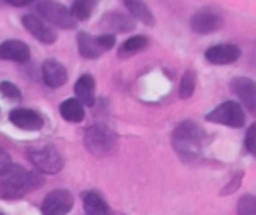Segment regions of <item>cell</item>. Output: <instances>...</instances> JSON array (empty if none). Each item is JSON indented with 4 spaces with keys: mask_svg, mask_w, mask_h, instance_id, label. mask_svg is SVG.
<instances>
[{
    "mask_svg": "<svg viewBox=\"0 0 256 215\" xmlns=\"http://www.w3.org/2000/svg\"><path fill=\"white\" fill-rule=\"evenodd\" d=\"M40 184H42V179L37 173L26 172L25 168L16 165H9L0 173V194L8 200L22 198L23 194L39 187Z\"/></svg>",
    "mask_w": 256,
    "mask_h": 215,
    "instance_id": "obj_1",
    "label": "cell"
},
{
    "mask_svg": "<svg viewBox=\"0 0 256 215\" xmlns=\"http://www.w3.org/2000/svg\"><path fill=\"white\" fill-rule=\"evenodd\" d=\"M204 144H206V131L193 121L181 123L172 133V145L176 152L186 161L198 158Z\"/></svg>",
    "mask_w": 256,
    "mask_h": 215,
    "instance_id": "obj_2",
    "label": "cell"
},
{
    "mask_svg": "<svg viewBox=\"0 0 256 215\" xmlns=\"http://www.w3.org/2000/svg\"><path fill=\"white\" fill-rule=\"evenodd\" d=\"M84 145L92 154L102 158V156L112 154L114 149H116V145H118V138L109 128L95 124V126L86 130Z\"/></svg>",
    "mask_w": 256,
    "mask_h": 215,
    "instance_id": "obj_3",
    "label": "cell"
},
{
    "mask_svg": "<svg viewBox=\"0 0 256 215\" xmlns=\"http://www.w3.org/2000/svg\"><path fill=\"white\" fill-rule=\"evenodd\" d=\"M28 158L37 170L42 173H58L64 168V159L60 152L53 145H40V147H30Z\"/></svg>",
    "mask_w": 256,
    "mask_h": 215,
    "instance_id": "obj_4",
    "label": "cell"
},
{
    "mask_svg": "<svg viewBox=\"0 0 256 215\" xmlns=\"http://www.w3.org/2000/svg\"><path fill=\"white\" fill-rule=\"evenodd\" d=\"M116 39H114L112 33H106V35H98V37H92L88 33H79L78 37V46H79V53L82 58H93L102 56L106 51H109L110 47H114Z\"/></svg>",
    "mask_w": 256,
    "mask_h": 215,
    "instance_id": "obj_5",
    "label": "cell"
},
{
    "mask_svg": "<svg viewBox=\"0 0 256 215\" xmlns=\"http://www.w3.org/2000/svg\"><path fill=\"white\" fill-rule=\"evenodd\" d=\"M39 12L44 19H48L53 25L60 26L64 30H72L76 28L78 21L74 19V16L70 14V9H67L65 5L53 2V0H44L39 4Z\"/></svg>",
    "mask_w": 256,
    "mask_h": 215,
    "instance_id": "obj_6",
    "label": "cell"
},
{
    "mask_svg": "<svg viewBox=\"0 0 256 215\" xmlns=\"http://www.w3.org/2000/svg\"><path fill=\"white\" fill-rule=\"evenodd\" d=\"M207 121L224 124V126H230V128H242L246 124V116L238 103L224 102L220 107H216L212 112L207 114Z\"/></svg>",
    "mask_w": 256,
    "mask_h": 215,
    "instance_id": "obj_7",
    "label": "cell"
},
{
    "mask_svg": "<svg viewBox=\"0 0 256 215\" xmlns=\"http://www.w3.org/2000/svg\"><path fill=\"white\" fill-rule=\"evenodd\" d=\"M74 198L68 191H51L42 201V215H67L72 210Z\"/></svg>",
    "mask_w": 256,
    "mask_h": 215,
    "instance_id": "obj_8",
    "label": "cell"
},
{
    "mask_svg": "<svg viewBox=\"0 0 256 215\" xmlns=\"http://www.w3.org/2000/svg\"><path fill=\"white\" fill-rule=\"evenodd\" d=\"M230 86L235 95L238 96V100L244 103L246 109L252 116H256V82L248 77H237L232 81Z\"/></svg>",
    "mask_w": 256,
    "mask_h": 215,
    "instance_id": "obj_9",
    "label": "cell"
},
{
    "mask_svg": "<svg viewBox=\"0 0 256 215\" xmlns=\"http://www.w3.org/2000/svg\"><path fill=\"white\" fill-rule=\"evenodd\" d=\"M223 26V19L218 12L210 9H202L192 18V28L196 33H212Z\"/></svg>",
    "mask_w": 256,
    "mask_h": 215,
    "instance_id": "obj_10",
    "label": "cell"
},
{
    "mask_svg": "<svg viewBox=\"0 0 256 215\" xmlns=\"http://www.w3.org/2000/svg\"><path fill=\"white\" fill-rule=\"evenodd\" d=\"M240 49L234 44H218L206 51V58L214 65H230L238 60Z\"/></svg>",
    "mask_w": 256,
    "mask_h": 215,
    "instance_id": "obj_11",
    "label": "cell"
},
{
    "mask_svg": "<svg viewBox=\"0 0 256 215\" xmlns=\"http://www.w3.org/2000/svg\"><path fill=\"white\" fill-rule=\"evenodd\" d=\"M23 26H25V28L28 30V32L32 33L37 40H40V42H44V44H53L54 40H56V33H54V30L32 14H28V16L23 18Z\"/></svg>",
    "mask_w": 256,
    "mask_h": 215,
    "instance_id": "obj_12",
    "label": "cell"
},
{
    "mask_svg": "<svg viewBox=\"0 0 256 215\" xmlns=\"http://www.w3.org/2000/svg\"><path fill=\"white\" fill-rule=\"evenodd\" d=\"M100 25L104 28L110 30L112 33H123V32H132L136 28V23H134L132 16H126L123 12H107V14L102 16V23Z\"/></svg>",
    "mask_w": 256,
    "mask_h": 215,
    "instance_id": "obj_13",
    "label": "cell"
},
{
    "mask_svg": "<svg viewBox=\"0 0 256 215\" xmlns=\"http://www.w3.org/2000/svg\"><path fill=\"white\" fill-rule=\"evenodd\" d=\"M9 119H11L12 124H16L22 130H28V131H36L40 130L44 124L42 117L37 112L28 109H14L11 114H9Z\"/></svg>",
    "mask_w": 256,
    "mask_h": 215,
    "instance_id": "obj_14",
    "label": "cell"
},
{
    "mask_svg": "<svg viewBox=\"0 0 256 215\" xmlns=\"http://www.w3.org/2000/svg\"><path fill=\"white\" fill-rule=\"evenodd\" d=\"M0 58L9 61L25 63L30 58V47L22 40H6L0 44Z\"/></svg>",
    "mask_w": 256,
    "mask_h": 215,
    "instance_id": "obj_15",
    "label": "cell"
},
{
    "mask_svg": "<svg viewBox=\"0 0 256 215\" xmlns=\"http://www.w3.org/2000/svg\"><path fill=\"white\" fill-rule=\"evenodd\" d=\"M42 81L50 88H60L67 82V70L56 60H46L42 65Z\"/></svg>",
    "mask_w": 256,
    "mask_h": 215,
    "instance_id": "obj_16",
    "label": "cell"
},
{
    "mask_svg": "<svg viewBox=\"0 0 256 215\" xmlns=\"http://www.w3.org/2000/svg\"><path fill=\"white\" fill-rule=\"evenodd\" d=\"M76 100L81 103L82 107H92L95 103V81L92 75H81L79 81L74 86Z\"/></svg>",
    "mask_w": 256,
    "mask_h": 215,
    "instance_id": "obj_17",
    "label": "cell"
},
{
    "mask_svg": "<svg viewBox=\"0 0 256 215\" xmlns=\"http://www.w3.org/2000/svg\"><path fill=\"white\" fill-rule=\"evenodd\" d=\"M123 2L134 18H137L139 21H142L144 25H148V26L154 25V16L144 0H123Z\"/></svg>",
    "mask_w": 256,
    "mask_h": 215,
    "instance_id": "obj_18",
    "label": "cell"
},
{
    "mask_svg": "<svg viewBox=\"0 0 256 215\" xmlns=\"http://www.w3.org/2000/svg\"><path fill=\"white\" fill-rule=\"evenodd\" d=\"M82 203H84L86 215H110L107 203L100 198V194L93 193V191L82 194Z\"/></svg>",
    "mask_w": 256,
    "mask_h": 215,
    "instance_id": "obj_19",
    "label": "cell"
},
{
    "mask_svg": "<svg viewBox=\"0 0 256 215\" xmlns=\"http://www.w3.org/2000/svg\"><path fill=\"white\" fill-rule=\"evenodd\" d=\"M60 114L68 123H81L84 119V107L76 98H68L60 105Z\"/></svg>",
    "mask_w": 256,
    "mask_h": 215,
    "instance_id": "obj_20",
    "label": "cell"
},
{
    "mask_svg": "<svg viewBox=\"0 0 256 215\" xmlns=\"http://www.w3.org/2000/svg\"><path fill=\"white\" fill-rule=\"evenodd\" d=\"M148 44H150V42H148V39L144 35L130 37V39H126L120 46L118 54H120V58H130V56H134V54L140 53L142 49H146Z\"/></svg>",
    "mask_w": 256,
    "mask_h": 215,
    "instance_id": "obj_21",
    "label": "cell"
},
{
    "mask_svg": "<svg viewBox=\"0 0 256 215\" xmlns=\"http://www.w3.org/2000/svg\"><path fill=\"white\" fill-rule=\"evenodd\" d=\"M96 7V0H74L70 7V14L76 21H86L93 14Z\"/></svg>",
    "mask_w": 256,
    "mask_h": 215,
    "instance_id": "obj_22",
    "label": "cell"
},
{
    "mask_svg": "<svg viewBox=\"0 0 256 215\" xmlns=\"http://www.w3.org/2000/svg\"><path fill=\"white\" fill-rule=\"evenodd\" d=\"M195 91V74L192 70H188L181 79V86H179V96L182 100L190 98Z\"/></svg>",
    "mask_w": 256,
    "mask_h": 215,
    "instance_id": "obj_23",
    "label": "cell"
},
{
    "mask_svg": "<svg viewBox=\"0 0 256 215\" xmlns=\"http://www.w3.org/2000/svg\"><path fill=\"white\" fill-rule=\"evenodd\" d=\"M238 215H256V196H244L238 201Z\"/></svg>",
    "mask_w": 256,
    "mask_h": 215,
    "instance_id": "obj_24",
    "label": "cell"
},
{
    "mask_svg": "<svg viewBox=\"0 0 256 215\" xmlns=\"http://www.w3.org/2000/svg\"><path fill=\"white\" fill-rule=\"evenodd\" d=\"M246 147L256 158V124L249 126L248 133H246Z\"/></svg>",
    "mask_w": 256,
    "mask_h": 215,
    "instance_id": "obj_25",
    "label": "cell"
},
{
    "mask_svg": "<svg viewBox=\"0 0 256 215\" xmlns=\"http://www.w3.org/2000/svg\"><path fill=\"white\" fill-rule=\"evenodd\" d=\"M0 93L6 96V98H14L18 100L20 96V89L16 88L14 84H11V82H0Z\"/></svg>",
    "mask_w": 256,
    "mask_h": 215,
    "instance_id": "obj_26",
    "label": "cell"
},
{
    "mask_svg": "<svg viewBox=\"0 0 256 215\" xmlns=\"http://www.w3.org/2000/svg\"><path fill=\"white\" fill-rule=\"evenodd\" d=\"M9 165H11V158H9L8 152H4L2 149H0V173L4 172Z\"/></svg>",
    "mask_w": 256,
    "mask_h": 215,
    "instance_id": "obj_27",
    "label": "cell"
},
{
    "mask_svg": "<svg viewBox=\"0 0 256 215\" xmlns=\"http://www.w3.org/2000/svg\"><path fill=\"white\" fill-rule=\"evenodd\" d=\"M8 4L11 5H16V7H22V5H28L32 4V2H36V0H6Z\"/></svg>",
    "mask_w": 256,
    "mask_h": 215,
    "instance_id": "obj_28",
    "label": "cell"
},
{
    "mask_svg": "<svg viewBox=\"0 0 256 215\" xmlns=\"http://www.w3.org/2000/svg\"><path fill=\"white\" fill-rule=\"evenodd\" d=\"M0 215H4V214H0Z\"/></svg>",
    "mask_w": 256,
    "mask_h": 215,
    "instance_id": "obj_29",
    "label": "cell"
}]
</instances>
